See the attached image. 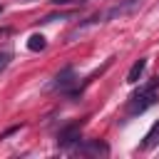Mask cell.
<instances>
[{
	"label": "cell",
	"instance_id": "obj_2",
	"mask_svg": "<svg viewBox=\"0 0 159 159\" xmlns=\"http://www.w3.org/2000/svg\"><path fill=\"white\" fill-rule=\"evenodd\" d=\"M57 144H60L62 149H70L72 144L77 147V144H80V124H70V127L60 129V134H57Z\"/></svg>",
	"mask_w": 159,
	"mask_h": 159
},
{
	"label": "cell",
	"instance_id": "obj_8",
	"mask_svg": "<svg viewBox=\"0 0 159 159\" xmlns=\"http://www.w3.org/2000/svg\"><path fill=\"white\" fill-rule=\"evenodd\" d=\"M10 60H12V55H10V52H0V72L10 65Z\"/></svg>",
	"mask_w": 159,
	"mask_h": 159
},
{
	"label": "cell",
	"instance_id": "obj_10",
	"mask_svg": "<svg viewBox=\"0 0 159 159\" xmlns=\"http://www.w3.org/2000/svg\"><path fill=\"white\" fill-rule=\"evenodd\" d=\"M0 12H2V7H0Z\"/></svg>",
	"mask_w": 159,
	"mask_h": 159
},
{
	"label": "cell",
	"instance_id": "obj_6",
	"mask_svg": "<svg viewBox=\"0 0 159 159\" xmlns=\"http://www.w3.org/2000/svg\"><path fill=\"white\" fill-rule=\"evenodd\" d=\"M144 70H147V60L142 57V60H137V62L132 65V70L127 72V82H129V84H134V82H139V77L144 75Z\"/></svg>",
	"mask_w": 159,
	"mask_h": 159
},
{
	"label": "cell",
	"instance_id": "obj_4",
	"mask_svg": "<svg viewBox=\"0 0 159 159\" xmlns=\"http://www.w3.org/2000/svg\"><path fill=\"white\" fill-rule=\"evenodd\" d=\"M72 82H75V70H72V67H65V70L55 77L52 87H55V89H67V87H72Z\"/></svg>",
	"mask_w": 159,
	"mask_h": 159
},
{
	"label": "cell",
	"instance_id": "obj_1",
	"mask_svg": "<svg viewBox=\"0 0 159 159\" xmlns=\"http://www.w3.org/2000/svg\"><path fill=\"white\" fill-rule=\"evenodd\" d=\"M154 102H157V82L139 87V92H134V94L129 97L127 112H129V114H142V112H144V109H149Z\"/></svg>",
	"mask_w": 159,
	"mask_h": 159
},
{
	"label": "cell",
	"instance_id": "obj_9",
	"mask_svg": "<svg viewBox=\"0 0 159 159\" xmlns=\"http://www.w3.org/2000/svg\"><path fill=\"white\" fill-rule=\"evenodd\" d=\"M7 32H10L7 27H0V35H7Z\"/></svg>",
	"mask_w": 159,
	"mask_h": 159
},
{
	"label": "cell",
	"instance_id": "obj_5",
	"mask_svg": "<svg viewBox=\"0 0 159 159\" xmlns=\"http://www.w3.org/2000/svg\"><path fill=\"white\" fill-rule=\"evenodd\" d=\"M139 5V0H124V2H119V5H114L112 10H107L102 17H117V15H124V12H129L132 7H137Z\"/></svg>",
	"mask_w": 159,
	"mask_h": 159
},
{
	"label": "cell",
	"instance_id": "obj_7",
	"mask_svg": "<svg viewBox=\"0 0 159 159\" xmlns=\"http://www.w3.org/2000/svg\"><path fill=\"white\" fill-rule=\"evenodd\" d=\"M45 47H47V40H45V35L35 32V35H30V37H27V50H30V52H42Z\"/></svg>",
	"mask_w": 159,
	"mask_h": 159
},
{
	"label": "cell",
	"instance_id": "obj_3",
	"mask_svg": "<svg viewBox=\"0 0 159 159\" xmlns=\"http://www.w3.org/2000/svg\"><path fill=\"white\" fill-rule=\"evenodd\" d=\"M75 152H80V154H94V157H104V154H109V147L104 144V142H99V139H92V142H87V144H77L75 147Z\"/></svg>",
	"mask_w": 159,
	"mask_h": 159
}]
</instances>
